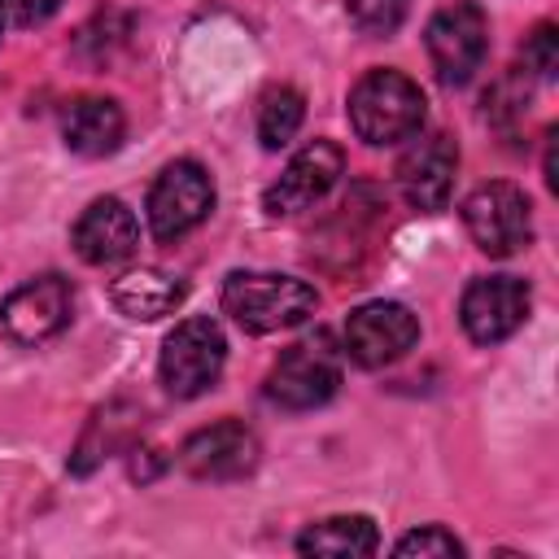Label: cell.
<instances>
[{
  "instance_id": "obj_22",
  "label": "cell",
  "mask_w": 559,
  "mask_h": 559,
  "mask_svg": "<svg viewBox=\"0 0 559 559\" xmlns=\"http://www.w3.org/2000/svg\"><path fill=\"white\" fill-rule=\"evenodd\" d=\"M4 4V13L17 22V26H44L57 9H61V0H0Z\"/></svg>"
},
{
  "instance_id": "obj_3",
  "label": "cell",
  "mask_w": 559,
  "mask_h": 559,
  "mask_svg": "<svg viewBox=\"0 0 559 559\" xmlns=\"http://www.w3.org/2000/svg\"><path fill=\"white\" fill-rule=\"evenodd\" d=\"M223 362H227L223 328L210 314H192V319H179L170 328V336L162 341L157 371L175 397H197V393L214 389V380L223 376Z\"/></svg>"
},
{
  "instance_id": "obj_12",
  "label": "cell",
  "mask_w": 559,
  "mask_h": 559,
  "mask_svg": "<svg viewBox=\"0 0 559 559\" xmlns=\"http://www.w3.org/2000/svg\"><path fill=\"white\" fill-rule=\"evenodd\" d=\"M341 170H345L341 144H332V140H310L301 153H293V162L284 166V175L266 188V197H262L266 214L288 218V214H301V210L319 205V201L336 188Z\"/></svg>"
},
{
  "instance_id": "obj_23",
  "label": "cell",
  "mask_w": 559,
  "mask_h": 559,
  "mask_svg": "<svg viewBox=\"0 0 559 559\" xmlns=\"http://www.w3.org/2000/svg\"><path fill=\"white\" fill-rule=\"evenodd\" d=\"M0 26H4V4H0Z\"/></svg>"
},
{
  "instance_id": "obj_16",
  "label": "cell",
  "mask_w": 559,
  "mask_h": 559,
  "mask_svg": "<svg viewBox=\"0 0 559 559\" xmlns=\"http://www.w3.org/2000/svg\"><path fill=\"white\" fill-rule=\"evenodd\" d=\"M188 297L183 280L157 271V266H135V271H122L114 284H109V301L127 314V319H140V323H153V319H166L179 310V301Z\"/></svg>"
},
{
  "instance_id": "obj_14",
  "label": "cell",
  "mask_w": 559,
  "mask_h": 559,
  "mask_svg": "<svg viewBox=\"0 0 559 559\" xmlns=\"http://www.w3.org/2000/svg\"><path fill=\"white\" fill-rule=\"evenodd\" d=\"M70 245L87 266H114V262H127L135 253L140 223L118 197H96L79 214V223L70 231Z\"/></svg>"
},
{
  "instance_id": "obj_10",
  "label": "cell",
  "mask_w": 559,
  "mask_h": 559,
  "mask_svg": "<svg viewBox=\"0 0 559 559\" xmlns=\"http://www.w3.org/2000/svg\"><path fill=\"white\" fill-rule=\"evenodd\" d=\"M419 341V319L402 301H362L345 319V354L358 367H389Z\"/></svg>"
},
{
  "instance_id": "obj_4",
  "label": "cell",
  "mask_w": 559,
  "mask_h": 559,
  "mask_svg": "<svg viewBox=\"0 0 559 559\" xmlns=\"http://www.w3.org/2000/svg\"><path fill=\"white\" fill-rule=\"evenodd\" d=\"M336 389H341V354L323 332L288 345L266 371V397L284 411H314Z\"/></svg>"
},
{
  "instance_id": "obj_8",
  "label": "cell",
  "mask_w": 559,
  "mask_h": 559,
  "mask_svg": "<svg viewBox=\"0 0 559 559\" xmlns=\"http://www.w3.org/2000/svg\"><path fill=\"white\" fill-rule=\"evenodd\" d=\"M74 310V288L61 275H35L26 284H17L4 301H0V328L9 341L17 345H44L52 341Z\"/></svg>"
},
{
  "instance_id": "obj_1",
  "label": "cell",
  "mask_w": 559,
  "mask_h": 559,
  "mask_svg": "<svg viewBox=\"0 0 559 559\" xmlns=\"http://www.w3.org/2000/svg\"><path fill=\"white\" fill-rule=\"evenodd\" d=\"M349 127L362 144L384 148V144H402L415 140L424 131V114L428 100L419 92L415 79H406L402 70H367L354 87H349Z\"/></svg>"
},
{
  "instance_id": "obj_6",
  "label": "cell",
  "mask_w": 559,
  "mask_h": 559,
  "mask_svg": "<svg viewBox=\"0 0 559 559\" xmlns=\"http://www.w3.org/2000/svg\"><path fill=\"white\" fill-rule=\"evenodd\" d=\"M463 227L480 253L511 258V253L528 249V240H533V205L515 183L493 179V183H480L463 201Z\"/></svg>"
},
{
  "instance_id": "obj_13",
  "label": "cell",
  "mask_w": 559,
  "mask_h": 559,
  "mask_svg": "<svg viewBox=\"0 0 559 559\" xmlns=\"http://www.w3.org/2000/svg\"><path fill=\"white\" fill-rule=\"evenodd\" d=\"M454 175H459V148H454V140H450L445 131L419 135V140L402 153V162H397V188H402V197H406L415 210H424V214H437V210L450 205V197H454Z\"/></svg>"
},
{
  "instance_id": "obj_19",
  "label": "cell",
  "mask_w": 559,
  "mask_h": 559,
  "mask_svg": "<svg viewBox=\"0 0 559 559\" xmlns=\"http://www.w3.org/2000/svg\"><path fill=\"white\" fill-rule=\"evenodd\" d=\"M345 9L362 35H393L406 22L411 0H345Z\"/></svg>"
},
{
  "instance_id": "obj_18",
  "label": "cell",
  "mask_w": 559,
  "mask_h": 559,
  "mask_svg": "<svg viewBox=\"0 0 559 559\" xmlns=\"http://www.w3.org/2000/svg\"><path fill=\"white\" fill-rule=\"evenodd\" d=\"M301 118H306V100L297 87H271L262 96V109H258V140L262 148H284L297 131H301Z\"/></svg>"
},
{
  "instance_id": "obj_21",
  "label": "cell",
  "mask_w": 559,
  "mask_h": 559,
  "mask_svg": "<svg viewBox=\"0 0 559 559\" xmlns=\"http://www.w3.org/2000/svg\"><path fill=\"white\" fill-rule=\"evenodd\" d=\"M524 66L537 70L542 79H555V70H559V31H555L550 22H542V26L524 39Z\"/></svg>"
},
{
  "instance_id": "obj_7",
  "label": "cell",
  "mask_w": 559,
  "mask_h": 559,
  "mask_svg": "<svg viewBox=\"0 0 559 559\" xmlns=\"http://www.w3.org/2000/svg\"><path fill=\"white\" fill-rule=\"evenodd\" d=\"M148 231L157 240H179L192 227H201L214 210V179L205 175L201 162L179 157L162 166V175L148 188Z\"/></svg>"
},
{
  "instance_id": "obj_9",
  "label": "cell",
  "mask_w": 559,
  "mask_h": 559,
  "mask_svg": "<svg viewBox=\"0 0 559 559\" xmlns=\"http://www.w3.org/2000/svg\"><path fill=\"white\" fill-rule=\"evenodd\" d=\"M528 306H533V293L520 275H476L463 288L459 319L476 345H498L528 319Z\"/></svg>"
},
{
  "instance_id": "obj_17",
  "label": "cell",
  "mask_w": 559,
  "mask_h": 559,
  "mask_svg": "<svg viewBox=\"0 0 559 559\" xmlns=\"http://www.w3.org/2000/svg\"><path fill=\"white\" fill-rule=\"evenodd\" d=\"M297 550L328 555V559H358V555L380 550V533H376L371 515H328L297 537Z\"/></svg>"
},
{
  "instance_id": "obj_5",
  "label": "cell",
  "mask_w": 559,
  "mask_h": 559,
  "mask_svg": "<svg viewBox=\"0 0 559 559\" xmlns=\"http://www.w3.org/2000/svg\"><path fill=\"white\" fill-rule=\"evenodd\" d=\"M424 44H428V61H432L437 79L445 87H463L485 66V52H489V17H485L480 4L454 0V4H445V9L432 13V22L424 31Z\"/></svg>"
},
{
  "instance_id": "obj_2",
  "label": "cell",
  "mask_w": 559,
  "mask_h": 559,
  "mask_svg": "<svg viewBox=\"0 0 559 559\" xmlns=\"http://www.w3.org/2000/svg\"><path fill=\"white\" fill-rule=\"evenodd\" d=\"M319 310V293L297 275L275 271H231L223 280V314L249 336L288 332Z\"/></svg>"
},
{
  "instance_id": "obj_15",
  "label": "cell",
  "mask_w": 559,
  "mask_h": 559,
  "mask_svg": "<svg viewBox=\"0 0 559 559\" xmlns=\"http://www.w3.org/2000/svg\"><path fill=\"white\" fill-rule=\"evenodd\" d=\"M127 135L122 105L109 96H79L61 114V140L79 157H109Z\"/></svg>"
},
{
  "instance_id": "obj_11",
  "label": "cell",
  "mask_w": 559,
  "mask_h": 559,
  "mask_svg": "<svg viewBox=\"0 0 559 559\" xmlns=\"http://www.w3.org/2000/svg\"><path fill=\"white\" fill-rule=\"evenodd\" d=\"M258 432L240 419H218L210 428H197L183 445H179V467L192 480H240L258 467Z\"/></svg>"
},
{
  "instance_id": "obj_20",
  "label": "cell",
  "mask_w": 559,
  "mask_h": 559,
  "mask_svg": "<svg viewBox=\"0 0 559 559\" xmlns=\"http://www.w3.org/2000/svg\"><path fill=\"white\" fill-rule=\"evenodd\" d=\"M393 555H402V559H411V555H463V542L454 537V533H445L441 524H428V528H415V533H406L397 546H393Z\"/></svg>"
}]
</instances>
